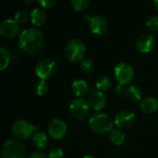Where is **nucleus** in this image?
<instances>
[{
  "label": "nucleus",
  "mask_w": 158,
  "mask_h": 158,
  "mask_svg": "<svg viewBox=\"0 0 158 158\" xmlns=\"http://www.w3.org/2000/svg\"><path fill=\"white\" fill-rule=\"evenodd\" d=\"M44 34L35 28H27L21 31L19 37V48L29 55L38 54L44 47Z\"/></svg>",
  "instance_id": "obj_1"
},
{
  "label": "nucleus",
  "mask_w": 158,
  "mask_h": 158,
  "mask_svg": "<svg viewBox=\"0 0 158 158\" xmlns=\"http://www.w3.org/2000/svg\"><path fill=\"white\" fill-rule=\"evenodd\" d=\"M89 126L91 130L98 134L110 132L113 130V120L106 113L96 112L89 118Z\"/></svg>",
  "instance_id": "obj_2"
},
{
  "label": "nucleus",
  "mask_w": 158,
  "mask_h": 158,
  "mask_svg": "<svg viewBox=\"0 0 158 158\" xmlns=\"http://www.w3.org/2000/svg\"><path fill=\"white\" fill-rule=\"evenodd\" d=\"M1 156L2 158H26V148L20 141L10 139L3 144Z\"/></svg>",
  "instance_id": "obj_3"
},
{
  "label": "nucleus",
  "mask_w": 158,
  "mask_h": 158,
  "mask_svg": "<svg viewBox=\"0 0 158 158\" xmlns=\"http://www.w3.org/2000/svg\"><path fill=\"white\" fill-rule=\"evenodd\" d=\"M86 47L81 39H71L66 45L65 54L68 59L72 62H81L84 59Z\"/></svg>",
  "instance_id": "obj_4"
},
{
  "label": "nucleus",
  "mask_w": 158,
  "mask_h": 158,
  "mask_svg": "<svg viewBox=\"0 0 158 158\" xmlns=\"http://www.w3.org/2000/svg\"><path fill=\"white\" fill-rule=\"evenodd\" d=\"M39 126L32 125L30 121L25 119H19L14 122L11 128L12 134L19 140L29 139L34 131L37 132Z\"/></svg>",
  "instance_id": "obj_5"
},
{
  "label": "nucleus",
  "mask_w": 158,
  "mask_h": 158,
  "mask_svg": "<svg viewBox=\"0 0 158 158\" xmlns=\"http://www.w3.org/2000/svg\"><path fill=\"white\" fill-rule=\"evenodd\" d=\"M69 111L74 118L78 120H83L89 115L90 104L84 98L77 97L71 101L69 105Z\"/></svg>",
  "instance_id": "obj_6"
},
{
  "label": "nucleus",
  "mask_w": 158,
  "mask_h": 158,
  "mask_svg": "<svg viewBox=\"0 0 158 158\" xmlns=\"http://www.w3.org/2000/svg\"><path fill=\"white\" fill-rule=\"evenodd\" d=\"M57 70V65L52 58H44L40 60L35 67V73L41 80H46L55 75Z\"/></svg>",
  "instance_id": "obj_7"
},
{
  "label": "nucleus",
  "mask_w": 158,
  "mask_h": 158,
  "mask_svg": "<svg viewBox=\"0 0 158 158\" xmlns=\"http://www.w3.org/2000/svg\"><path fill=\"white\" fill-rule=\"evenodd\" d=\"M115 77L121 84L130 83L134 78V69L128 63H120L115 68Z\"/></svg>",
  "instance_id": "obj_8"
},
{
  "label": "nucleus",
  "mask_w": 158,
  "mask_h": 158,
  "mask_svg": "<svg viewBox=\"0 0 158 158\" xmlns=\"http://www.w3.org/2000/svg\"><path fill=\"white\" fill-rule=\"evenodd\" d=\"M68 131L67 123L62 118H54L48 126V132L50 136L56 140L62 139Z\"/></svg>",
  "instance_id": "obj_9"
},
{
  "label": "nucleus",
  "mask_w": 158,
  "mask_h": 158,
  "mask_svg": "<svg viewBox=\"0 0 158 158\" xmlns=\"http://www.w3.org/2000/svg\"><path fill=\"white\" fill-rule=\"evenodd\" d=\"M0 32L5 38L12 39L19 32V24L14 19H6L0 23Z\"/></svg>",
  "instance_id": "obj_10"
},
{
  "label": "nucleus",
  "mask_w": 158,
  "mask_h": 158,
  "mask_svg": "<svg viewBox=\"0 0 158 158\" xmlns=\"http://www.w3.org/2000/svg\"><path fill=\"white\" fill-rule=\"evenodd\" d=\"M135 120V114L131 110H122L115 117V124L118 129L130 128Z\"/></svg>",
  "instance_id": "obj_11"
},
{
  "label": "nucleus",
  "mask_w": 158,
  "mask_h": 158,
  "mask_svg": "<svg viewBox=\"0 0 158 158\" xmlns=\"http://www.w3.org/2000/svg\"><path fill=\"white\" fill-rule=\"evenodd\" d=\"M156 45V39L151 33H143L136 40V47L142 53L151 52Z\"/></svg>",
  "instance_id": "obj_12"
},
{
  "label": "nucleus",
  "mask_w": 158,
  "mask_h": 158,
  "mask_svg": "<svg viewBox=\"0 0 158 158\" xmlns=\"http://www.w3.org/2000/svg\"><path fill=\"white\" fill-rule=\"evenodd\" d=\"M89 24H90V28H91L92 31L94 33L99 34V35L106 33L107 31V28H108L106 19L100 15L93 16L89 21Z\"/></svg>",
  "instance_id": "obj_13"
},
{
  "label": "nucleus",
  "mask_w": 158,
  "mask_h": 158,
  "mask_svg": "<svg viewBox=\"0 0 158 158\" xmlns=\"http://www.w3.org/2000/svg\"><path fill=\"white\" fill-rule=\"evenodd\" d=\"M89 104L90 106H92L94 110H101L106 105V97L103 92H100L98 90L94 91L89 96Z\"/></svg>",
  "instance_id": "obj_14"
},
{
  "label": "nucleus",
  "mask_w": 158,
  "mask_h": 158,
  "mask_svg": "<svg viewBox=\"0 0 158 158\" xmlns=\"http://www.w3.org/2000/svg\"><path fill=\"white\" fill-rule=\"evenodd\" d=\"M140 107L144 113H155L158 110V100L153 96H146L141 100Z\"/></svg>",
  "instance_id": "obj_15"
},
{
  "label": "nucleus",
  "mask_w": 158,
  "mask_h": 158,
  "mask_svg": "<svg viewBox=\"0 0 158 158\" xmlns=\"http://www.w3.org/2000/svg\"><path fill=\"white\" fill-rule=\"evenodd\" d=\"M31 20L34 26H42L46 20V13L42 7L33 8L31 12Z\"/></svg>",
  "instance_id": "obj_16"
},
{
  "label": "nucleus",
  "mask_w": 158,
  "mask_h": 158,
  "mask_svg": "<svg viewBox=\"0 0 158 158\" xmlns=\"http://www.w3.org/2000/svg\"><path fill=\"white\" fill-rule=\"evenodd\" d=\"M71 88H72V92L74 93V94L78 97H81V96L85 95L89 91L88 83L86 82V81L82 80V79L75 80L72 82Z\"/></svg>",
  "instance_id": "obj_17"
},
{
  "label": "nucleus",
  "mask_w": 158,
  "mask_h": 158,
  "mask_svg": "<svg viewBox=\"0 0 158 158\" xmlns=\"http://www.w3.org/2000/svg\"><path fill=\"white\" fill-rule=\"evenodd\" d=\"M48 142L49 141H48L47 136L44 132H41V131L35 132L32 135V138H31V143H32V145L36 149H39V150H42V149L46 148V146L48 145Z\"/></svg>",
  "instance_id": "obj_18"
},
{
  "label": "nucleus",
  "mask_w": 158,
  "mask_h": 158,
  "mask_svg": "<svg viewBox=\"0 0 158 158\" xmlns=\"http://www.w3.org/2000/svg\"><path fill=\"white\" fill-rule=\"evenodd\" d=\"M126 97L131 101V102H138L141 100L143 92L140 87L136 85H131L128 88H126Z\"/></svg>",
  "instance_id": "obj_19"
},
{
  "label": "nucleus",
  "mask_w": 158,
  "mask_h": 158,
  "mask_svg": "<svg viewBox=\"0 0 158 158\" xmlns=\"http://www.w3.org/2000/svg\"><path fill=\"white\" fill-rule=\"evenodd\" d=\"M110 140L116 145H121L126 141V136L122 131L119 129H113L110 131Z\"/></svg>",
  "instance_id": "obj_20"
},
{
  "label": "nucleus",
  "mask_w": 158,
  "mask_h": 158,
  "mask_svg": "<svg viewBox=\"0 0 158 158\" xmlns=\"http://www.w3.org/2000/svg\"><path fill=\"white\" fill-rule=\"evenodd\" d=\"M112 82L111 80L107 76H100L95 82V86L100 92H105L107 91L111 88Z\"/></svg>",
  "instance_id": "obj_21"
},
{
  "label": "nucleus",
  "mask_w": 158,
  "mask_h": 158,
  "mask_svg": "<svg viewBox=\"0 0 158 158\" xmlns=\"http://www.w3.org/2000/svg\"><path fill=\"white\" fill-rule=\"evenodd\" d=\"M49 89V85L45 80H39L34 84V92L37 95L43 96L44 95Z\"/></svg>",
  "instance_id": "obj_22"
},
{
  "label": "nucleus",
  "mask_w": 158,
  "mask_h": 158,
  "mask_svg": "<svg viewBox=\"0 0 158 158\" xmlns=\"http://www.w3.org/2000/svg\"><path fill=\"white\" fill-rule=\"evenodd\" d=\"M0 56H1V59H0V69L3 70L5 69L11 59V56L10 53L7 49H6L5 47H1L0 48Z\"/></svg>",
  "instance_id": "obj_23"
},
{
  "label": "nucleus",
  "mask_w": 158,
  "mask_h": 158,
  "mask_svg": "<svg viewBox=\"0 0 158 158\" xmlns=\"http://www.w3.org/2000/svg\"><path fill=\"white\" fill-rule=\"evenodd\" d=\"M70 5L77 11L84 10L90 5V0H70Z\"/></svg>",
  "instance_id": "obj_24"
},
{
  "label": "nucleus",
  "mask_w": 158,
  "mask_h": 158,
  "mask_svg": "<svg viewBox=\"0 0 158 158\" xmlns=\"http://www.w3.org/2000/svg\"><path fill=\"white\" fill-rule=\"evenodd\" d=\"M80 67H81V69L85 73H91L94 69V64L89 58H84L83 60H81Z\"/></svg>",
  "instance_id": "obj_25"
},
{
  "label": "nucleus",
  "mask_w": 158,
  "mask_h": 158,
  "mask_svg": "<svg viewBox=\"0 0 158 158\" xmlns=\"http://www.w3.org/2000/svg\"><path fill=\"white\" fill-rule=\"evenodd\" d=\"M146 26L151 31H158V17L156 15H151L146 19Z\"/></svg>",
  "instance_id": "obj_26"
},
{
  "label": "nucleus",
  "mask_w": 158,
  "mask_h": 158,
  "mask_svg": "<svg viewBox=\"0 0 158 158\" xmlns=\"http://www.w3.org/2000/svg\"><path fill=\"white\" fill-rule=\"evenodd\" d=\"M29 19V13L25 10H19L15 16H14V19L19 23V24H22V23H25Z\"/></svg>",
  "instance_id": "obj_27"
},
{
  "label": "nucleus",
  "mask_w": 158,
  "mask_h": 158,
  "mask_svg": "<svg viewBox=\"0 0 158 158\" xmlns=\"http://www.w3.org/2000/svg\"><path fill=\"white\" fill-rule=\"evenodd\" d=\"M64 151L60 147H54L49 151L48 158H63Z\"/></svg>",
  "instance_id": "obj_28"
},
{
  "label": "nucleus",
  "mask_w": 158,
  "mask_h": 158,
  "mask_svg": "<svg viewBox=\"0 0 158 158\" xmlns=\"http://www.w3.org/2000/svg\"><path fill=\"white\" fill-rule=\"evenodd\" d=\"M38 4L42 7L50 8V7H53L56 4V0H39L38 1Z\"/></svg>",
  "instance_id": "obj_29"
},
{
  "label": "nucleus",
  "mask_w": 158,
  "mask_h": 158,
  "mask_svg": "<svg viewBox=\"0 0 158 158\" xmlns=\"http://www.w3.org/2000/svg\"><path fill=\"white\" fill-rule=\"evenodd\" d=\"M28 158H48L46 156V155L41 151H36V152H33L31 153Z\"/></svg>",
  "instance_id": "obj_30"
},
{
  "label": "nucleus",
  "mask_w": 158,
  "mask_h": 158,
  "mask_svg": "<svg viewBox=\"0 0 158 158\" xmlns=\"http://www.w3.org/2000/svg\"><path fill=\"white\" fill-rule=\"evenodd\" d=\"M126 92V89L124 88V84H121V83H118L117 86H116V89H115V93L117 94H122L123 93Z\"/></svg>",
  "instance_id": "obj_31"
},
{
  "label": "nucleus",
  "mask_w": 158,
  "mask_h": 158,
  "mask_svg": "<svg viewBox=\"0 0 158 158\" xmlns=\"http://www.w3.org/2000/svg\"><path fill=\"white\" fill-rule=\"evenodd\" d=\"M154 5H155L156 8L158 10V0H155V1H154Z\"/></svg>",
  "instance_id": "obj_32"
},
{
  "label": "nucleus",
  "mask_w": 158,
  "mask_h": 158,
  "mask_svg": "<svg viewBox=\"0 0 158 158\" xmlns=\"http://www.w3.org/2000/svg\"><path fill=\"white\" fill-rule=\"evenodd\" d=\"M82 158H95L94 156H91V155H86V156H84Z\"/></svg>",
  "instance_id": "obj_33"
}]
</instances>
